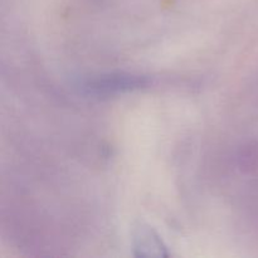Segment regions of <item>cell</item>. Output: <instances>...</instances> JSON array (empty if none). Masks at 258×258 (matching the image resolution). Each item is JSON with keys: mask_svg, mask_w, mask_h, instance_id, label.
Masks as SVG:
<instances>
[{"mask_svg": "<svg viewBox=\"0 0 258 258\" xmlns=\"http://www.w3.org/2000/svg\"><path fill=\"white\" fill-rule=\"evenodd\" d=\"M149 83H150V80L145 76L111 73V75L100 76V77L87 81L83 88L90 95L110 96L145 88L148 87Z\"/></svg>", "mask_w": 258, "mask_h": 258, "instance_id": "1", "label": "cell"}, {"mask_svg": "<svg viewBox=\"0 0 258 258\" xmlns=\"http://www.w3.org/2000/svg\"><path fill=\"white\" fill-rule=\"evenodd\" d=\"M134 249L138 257H165L166 247L154 229L145 224H139L134 231Z\"/></svg>", "mask_w": 258, "mask_h": 258, "instance_id": "2", "label": "cell"}]
</instances>
